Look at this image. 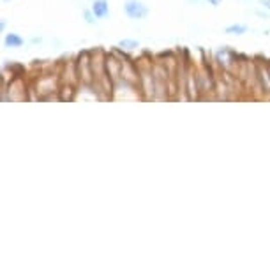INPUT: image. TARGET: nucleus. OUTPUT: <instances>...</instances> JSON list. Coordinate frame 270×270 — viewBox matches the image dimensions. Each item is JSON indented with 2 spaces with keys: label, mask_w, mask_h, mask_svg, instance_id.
Wrapping results in <instances>:
<instances>
[{
  "label": "nucleus",
  "mask_w": 270,
  "mask_h": 270,
  "mask_svg": "<svg viewBox=\"0 0 270 270\" xmlns=\"http://www.w3.org/2000/svg\"><path fill=\"white\" fill-rule=\"evenodd\" d=\"M124 11L131 20H142L149 15L147 6L143 2H140V0H127L124 4Z\"/></svg>",
  "instance_id": "f257e3e1"
},
{
  "label": "nucleus",
  "mask_w": 270,
  "mask_h": 270,
  "mask_svg": "<svg viewBox=\"0 0 270 270\" xmlns=\"http://www.w3.org/2000/svg\"><path fill=\"white\" fill-rule=\"evenodd\" d=\"M92 13L96 15V18L103 20L110 15V6H108V0H94L92 2Z\"/></svg>",
  "instance_id": "f03ea898"
},
{
  "label": "nucleus",
  "mask_w": 270,
  "mask_h": 270,
  "mask_svg": "<svg viewBox=\"0 0 270 270\" xmlns=\"http://www.w3.org/2000/svg\"><path fill=\"white\" fill-rule=\"evenodd\" d=\"M23 37H20L18 34H15V32H9V34H6V37H4V46L6 48H20V46H23Z\"/></svg>",
  "instance_id": "7ed1b4c3"
},
{
  "label": "nucleus",
  "mask_w": 270,
  "mask_h": 270,
  "mask_svg": "<svg viewBox=\"0 0 270 270\" xmlns=\"http://www.w3.org/2000/svg\"><path fill=\"white\" fill-rule=\"evenodd\" d=\"M224 32L230 34V36H242V34L247 32V27H245V25H240V23H235V25L226 27V30H224Z\"/></svg>",
  "instance_id": "20e7f679"
},
{
  "label": "nucleus",
  "mask_w": 270,
  "mask_h": 270,
  "mask_svg": "<svg viewBox=\"0 0 270 270\" xmlns=\"http://www.w3.org/2000/svg\"><path fill=\"white\" fill-rule=\"evenodd\" d=\"M118 48H120V50H127V51L136 50V48H138V41H134V39H122L120 43H118Z\"/></svg>",
  "instance_id": "39448f33"
},
{
  "label": "nucleus",
  "mask_w": 270,
  "mask_h": 270,
  "mask_svg": "<svg viewBox=\"0 0 270 270\" xmlns=\"http://www.w3.org/2000/svg\"><path fill=\"white\" fill-rule=\"evenodd\" d=\"M85 20H87V23H94V20H96V15L92 13V9H90V11H85Z\"/></svg>",
  "instance_id": "423d86ee"
},
{
  "label": "nucleus",
  "mask_w": 270,
  "mask_h": 270,
  "mask_svg": "<svg viewBox=\"0 0 270 270\" xmlns=\"http://www.w3.org/2000/svg\"><path fill=\"white\" fill-rule=\"evenodd\" d=\"M207 2H209L210 6H214V8H217V6H219L223 0H207Z\"/></svg>",
  "instance_id": "0eeeda50"
},
{
  "label": "nucleus",
  "mask_w": 270,
  "mask_h": 270,
  "mask_svg": "<svg viewBox=\"0 0 270 270\" xmlns=\"http://www.w3.org/2000/svg\"><path fill=\"white\" fill-rule=\"evenodd\" d=\"M259 2H261V4L265 6V8H268V9H270V0H259Z\"/></svg>",
  "instance_id": "6e6552de"
}]
</instances>
